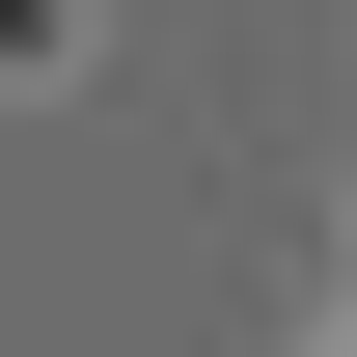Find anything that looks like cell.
Listing matches in <instances>:
<instances>
[{"label":"cell","instance_id":"cell-1","mask_svg":"<svg viewBox=\"0 0 357 357\" xmlns=\"http://www.w3.org/2000/svg\"><path fill=\"white\" fill-rule=\"evenodd\" d=\"M0 55H55V0H0Z\"/></svg>","mask_w":357,"mask_h":357}]
</instances>
